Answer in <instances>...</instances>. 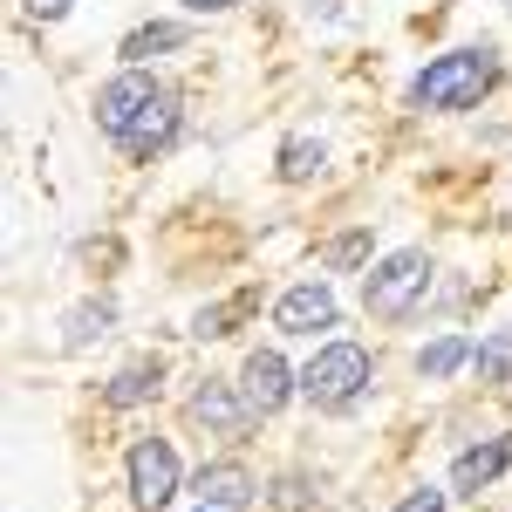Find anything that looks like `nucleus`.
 Segmentation results:
<instances>
[{
	"instance_id": "1",
	"label": "nucleus",
	"mask_w": 512,
	"mask_h": 512,
	"mask_svg": "<svg viewBox=\"0 0 512 512\" xmlns=\"http://www.w3.org/2000/svg\"><path fill=\"white\" fill-rule=\"evenodd\" d=\"M499 76H506V62H499L492 41L444 48V55H431V62L410 76L403 103H410V110H437V117H458V110H478V103L499 89Z\"/></svg>"
},
{
	"instance_id": "2",
	"label": "nucleus",
	"mask_w": 512,
	"mask_h": 512,
	"mask_svg": "<svg viewBox=\"0 0 512 512\" xmlns=\"http://www.w3.org/2000/svg\"><path fill=\"white\" fill-rule=\"evenodd\" d=\"M369 383H376V355L362 349V342H321V349L301 362V396H308L315 410H328V417L355 410V403L369 396Z\"/></svg>"
},
{
	"instance_id": "3",
	"label": "nucleus",
	"mask_w": 512,
	"mask_h": 512,
	"mask_svg": "<svg viewBox=\"0 0 512 512\" xmlns=\"http://www.w3.org/2000/svg\"><path fill=\"white\" fill-rule=\"evenodd\" d=\"M431 253H417V246H403V253H383L369 274H362V315L369 321H410L424 308V294H431Z\"/></svg>"
},
{
	"instance_id": "4",
	"label": "nucleus",
	"mask_w": 512,
	"mask_h": 512,
	"mask_svg": "<svg viewBox=\"0 0 512 512\" xmlns=\"http://www.w3.org/2000/svg\"><path fill=\"white\" fill-rule=\"evenodd\" d=\"M123 478H130V499H137L144 512H164L171 499H178V485H185L171 437H137V444L123 451Z\"/></svg>"
},
{
	"instance_id": "5",
	"label": "nucleus",
	"mask_w": 512,
	"mask_h": 512,
	"mask_svg": "<svg viewBox=\"0 0 512 512\" xmlns=\"http://www.w3.org/2000/svg\"><path fill=\"white\" fill-rule=\"evenodd\" d=\"M158 89H164V82L151 76V69H117L110 82H96V130L117 144L123 130L144 117L151 103H158Z\"/></svg>"
},
{
	"instance_id": "6",
	"label": "nucleus",
	"mask_w": 512,
	"mask_h": 512,
	"mask_svg": "<svg viewBox=\"0 0 512 512\" xmlns=\"http://www.w3.org/2000/svg\"><path fill=\"white\" fill-rule=\"evenodd\" d=\"M239 396H246L253 417H274V410H287L301 396V369H287L280 349H253L239 362Z\"/></svg>"
},
{
	"instance_id": "7",
	"label": "nucleus",
	"mask_w": 512,
	"mask_h": 512,
	"mask_svg": "<svg viewBox=\"0 0 512 512\" xmlns=\"http://www.w3.org/2000/svg\"><path fill=\"white\" fill-rule=\"evenodd\" d=\"M178 130H185V96L164 82L158 103H151V110H144V117H137V123L117 137V151H123L130 164H151V158H164V151L178 144Z\"/></svg>"
},
{
	"instance_id": "8",
	"label": "nucleus",
	"mask_w": 512,
	"mask_h": 512,
	"mask_svg": "<svg viewBox=\"0 0 512 512\" xmlns=\"http://www.w3.org/2000/svg\"><path fill=\"white\" fill-rule=\"evenodd\" d=\"M335 321H342V308H335L328 280H294L274 301V335H328Z\"/></svg>"
},
{
	"instance_id": "9",
	"label": "nucleus",
	"mask_w": 512,
	"mask_h": 512,
	"mask_svg": "<svg viewBox=\"0 0 512 512\" xmlns=\"http://www.w3.org/2000/svg\"><path fill=\"white\" fill-rule=\"evenodd\" d=\"M185 410H192V424L198 431H212V437H246L253 431V424H260V417H253V410H246V396H239V383H219V376H205V383H198L192 390V403H185Z\"/></svg>"
},
{
	"instance_id": "10",
	"label": "nucleus",
	"mask_w": 512,
	"mask_h": 512,
	"mask_svg": "<svg viewBox=\"0 0 512 512\" xmlns=\"http://www.w3.org/2000/svg\"><path fill=\"white\" fill-rule=\"evenodd\" d=\"M506 465H512V431L485 437V444H465V451L451 458V492H458V499H478V492H492V485L506 478Z\"/></svg>"
},
{
	"instance_id": "11",
	"label": "nucleus",
	"mask_w": 512,
	"mask_h": 512,
	"mask_svg": "<svg viewBox=\"0 0 512 512\" xmlns=\"http://www.w3.org/2000/svg\"><path fill=\"white\" fill-rule=\"evenodd\" d=\"M253 492H260V478L246 472L239 458H212V465H198V478H192V499L198 506H219V512L253 506Z\"/></svg>"
},
{
	"instance_id": "12",
	"label": "nucleus",
	"mask_w": 512,
	"mask_h": 512,
	"mask_svg": "<svg viewBox=\"0 0 512 512\" xmlns=\"http://www.w3.org/2000/svg\"><path fill=\"white\" fill-rule=\"evenodd\" d=\"M158 390H164V362L158 355H137V362H123L117 376L103 383V403L110 410H144V403H158Z\"/></svg>"
},
{
	"instance_id": "13",
	"label": "nucleus",
	"mask_w": 512,
	"mask_h": 512,
	"mask_svg": "<svg viewBox=\"0 0 512 512\" xmlns=\"http://www.w3.org/2000/svg\"><path fill=\"white\" fill-rule=\"evenodd\" d=\"M185 41H192V21H144V28L123 35L117 55H123V69H151L158 55H178Z\"/></svg>"
},
{
	"instance_id": "14",
	"label": "nucleus",
	"mask_w": 512,
	"mask_h": 512,
	"mask_svg": "<svg viewBox=\"0 0 512 512\" xmlns=\"http://www.w3.org/2000/svg\"><path fill=\"white\" fill-rule=\"evenodd\" d=\"M110 328H117V301H110V294H103V301H76V308H69V321H62V349L82 355L89 342H103Z\"/></svg>"
},
{
	"instance_id": "15",
	"label": "nucleus",
	"mask_w": 512,
	"mask_h": 512,
	"mask_svg": "<svg viewBox=\"0 0 512 512\" xmlns=\"http://www.w3.org/2000/svg\"><path fill=\"white\" fill-rule=\"evenodd\" d=\"M472 355H478L472 335H437V342L417 349V376H424V383H451L458 369H472Z\"/></svg>"
},
{
	"instance_id": "16",
	"label": "nucleus",
	"mask_w": 512,
	"mask_h": 512,
	"mask_svg": "<svg viewBox=\"0 0 512 512\" xmlns=\"http://www.w3.org/2000/svg\"><path fill=\"white\" fill-rule=\"evenodd\" d=\"M321 171H328V144L321 137H287L274 158V178L280 185H315Z\"/></svg>"
},
{
	"instance_id": "17",
	"label": "nucleus",
	"mask_w": 512,
	"mask_h": 512,
	"mask_svg": "<svg viewBox=\"0 0 512 512\" xmlns=\"http://www.w3.org/2000/svg\"><path fill=\"white\" fill-rule=\"evenodd\" d=\"M472 369H478V383H485V390H506V383H512V328H492V335H478Z\"/></svg>"
},
{
	"instance_id": "18",
	"label": "nucleus",
	"mask_w": 512,
	"mask_h": 512,
	"mask_svg": "<svg viewBox=\"0 0 512 512\" xmlns=\"http://www.w3.org/2000/svg\"><path fill=\"white\" fill-rule=\"evenodd\" d=\"M369 253H376V233L369 226H349V233H335L321 246V267L328 274H355V267H369Z\"/></svg>"
},
{
	"instance_id": "19",
	"label": "nucleus",
	"mask_w": 512,
	"mask_h": 512,
	"mask_svg": "<svg viewBox=\"0 0 512 512\" xmlns=\"http://www.w3.org/2000/svg\"><path fill=\"white\" fill-rule=\"evenodd\" d=\"M390 512H451V492H437V485H417V492H403Z\"/></svg>"
},
{
	"instance_id": "20",
	"label": "nucleus",
	"mask_w": 512,
	"mask_h": 512,
	"mask_svg": "<svg viewBox=\"0 0 512 512\" xmlns=\"http://www.w3.org/2000/svg\"><path fill=\"white\" fill-rule=\"evenodd\" d=\"M21 7H28V21L55 28V21H69V7H76V0H21Z\"/></svg>"
},
{
	"instance_id": "21",
	"label": "nucleus",
	"mask_w": 512,
	"mask_h": 512,
	"mask_svg": "<svg viewBox=\"0 0 512 512\" xmlns=\"http://www.w3.org/2000/svg\"><path fill=\"white\" fill-rule=\"evenodd\" d=\"M185 14H233V7H246V0H178Z\"/></svg>"
},
{
	"instance_id": "22",
	"label": "nucleus",
	"mask_w": 512,
	"mask_h": 512,
	"mask_svg": "<svg viewBox=\"0 0 512 512\" xmlns=\"http://www.w3.org/2000/svg\"><path fill=\"white\" fill-rule=\"evenodd\" d=\"M506 14H512V0H506Z\"/></svg>"
}]
</instances>
